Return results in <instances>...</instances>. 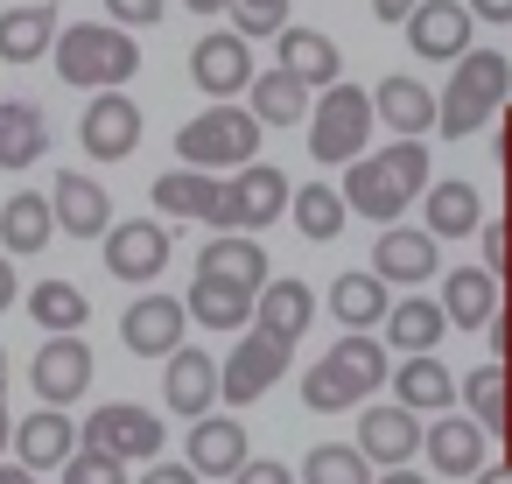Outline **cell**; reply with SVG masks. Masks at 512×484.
Here are the masks:
<instances>
[{"instance_id":"30","label":"cell","mask_w":512,"mask_h":484,"mask_svg":"<svg viewBox=\"0 0 512 484\" xmlns=\"http://www.w3.org/2000/svg\"><path fill=\"white\" fill-rule=\"evenodd\" d=\"M43 148H50V120H43V106L8 99V106H0V169H36Z\"/></svg>"},{"instance_id":"40","label":"cell","mask_w":512,"mask_h":484,"mask_svg":"<svg viewBox=\"0 0 512 484\" xmlns=\"http://www.w3.org/2000/svg\"><path fill=\"white\" fill-rule=\"evenodd\" d=\"M302 477H309V484H379V477H372V456H365L358 442H323V449H309Z\"/></svg>"},{"instance_id":"2","label":"cell","mask_w":512,"mask_h":484,"mask_svg":"<svg viewBox=\"0 0 512 484\" xmlns=\"http://www.w3.org/2000/svg\"><path fill=\"white\" fill-rule=\"evenodd\" d=\"M134 71H141V43L120 22H71L57 36V78L64 85H85L92 99L99 92H120Z\"/></svg>"},{"instance_id":"19","label":"cell","mask_w":512,"mask_h":484,"mask_svg":"<svg viewBox=\"0 0 512 484\" xmlns=\"http://www.w3.org/2000/svg\"><path fill=\"white\" fill-rule=\"evenodd\" d=\"M484 421H470V414H442L435 428H428V470H442V477H484L491 463H484Z\"/></svg>"},{"instance_id":"31","label":"cell","mask_w":512,"mask_h":484,"mask_svg":"<svg viewBox=\"0 0 512 484\" xmlns=\"http://www.w3.org/2000/svg\"><path fill=\"white\" fill-rule=\"evenodd\" d=\"M281 71H295L309 92H316V85H323V92L344 85V57H337V43H330L323 29H288V36H281Z\"/></svg>"},{"instance_id":"27","label":"cell","mask_w":512,"mask_h":484,"mask_svg":"<svg viewBox=\"0 0 512 484\" xmlns=\"http://www.w3.org/2000/svg\"><path fill=\"white\" fill-rule=\"evenodd\" d=\"M190 323H204V330H246V323H260V295L197 274L190 281Z\"/></svg>"},{"instance_id":"58","label":"cell","mask_w":512,"mask_h":484,"mask_svg":"<svg viewBox=\"0 0 512 484\" xmlns=\"http://www.w3.org/2000/svg\"><path fill=\"white\" fill-rule=\"evenodd\" d=\"M505 169H512V141H505Z\"/></svg>"},{"instance_id":"44","label":"cell","mask_w":512,"mask_h":484,"mask_svg":"<svg viewBox=\"0 0 512 484\" xmlns=\"http://www.w3.org/2000/svg\"><path fill=\"white\" fill-rule=\"evenodd\" d=\"M64 484H134V477H127L120 456H106V449H78V456L64 463Z\"/></svg>"},{"instance_id":"4","label":"cell","mask_w":512,"mask_h":484,"mask_svg":"<svg viewBox=\"0 0 512 484\" xmlns=\"http://www.w3.org/2000/svg\"><path fill=\"white\" fill-rule=\"evenodd\" d=\"M372 127H379L372 92H358V85H330V92L316 99V113H309V155H316L323 169H351V162H365Z\"/></svg>"},{"instance_id":"52","label":"cell","mask_w":512,"mask_h":484,"mask_svg":"<svg viewBox=\"0 0 512 484\" xmlns=\"http://www.w3.org/2000/svg\"><path fill=\"white\" fill-rule=\"evenodd\" d=\"M498 358H505V365H512V302H505V309H498Z\"/></svg>"},{"instance_id":"55","label":"cell","mask_w":512,"mask_h":484,"mask_svg":"<svg viewBox=\"0 0 512 484\" xmlns=\"http://www.w3.org/2000/svg\"><path fill=\"white\" fill-rule=\"evenodd\" d=\"M379 484H428V470H407V463H400V470H386Z\"/></svg>"},{"instance_id":"37","label":"cell","mask_w":512,"mask_h":484,"mask_svg":"<svg viewBox=\"0 0 512 484\" xmlns=\"http://www.w3.org/2000/svg\"><path fill=\"white\" fill-rule=\"evenodd\" d=\"M239 204H246V232H267L281 211H295V197H288V176H281V169H267V162L239 169Z\"/></svg>"},{"instance_id":"3","label":"cell","mask_w":512,"mask_h":484,"mask_svg":"<svg viewBox=\"0 0 512 484\" xmlns=\"http://www.w3.org/2000/svg\"><path fill=\"white\" fill-rule=\"evenodd\" d=\"M260 120H253V106H211V113H197L183 134H176V155H183V169H204V176H218V169H253L260 162Z\"/></svg>"},{"instance_id":"49","label":"cell","mask_w":512,"mask_h":484,"mask_svg":"<svg viewBox=\"0 0 512 484\" xmlns=\"http://www.w3.org/2000/svg\"><path fill=\"white\" fill-rule=\"evenodd\" d=\"M421 0H372V22H414Z\"/></svg>"},{"instance_id":"35","label":"cell","mask_w":512,"mask_h":484,"mask_svg":"<svg viewBox=\"0 0 512 484\" xmlns=\"http://www.w3.org/2000/svg\"><path fill=\"white\" fill-rule=\"evenodd\" d=\"M463 407H470V421H484V428L512 435V365H505V358L477 365V372L463 379Z\"/></svg>"},{"instance_id":"17","label":"cell","mask_w":512,"mask_h":484,"mask_svg":"<svg viewBox=\"0 0 512 484\" xmlns=\"http://www.w3.org/2000/svg\"><path fill=\"white\" fill-rule=\"evenodd\" d=\"M78 449H85V428H78L64 407H36V414L15 428V456H22L29 470H64Z\"/></svg>"},{"instance_id":"41","label":"cell","mask_w":512,"mask_h":484,"mask_svg":"<svg viewBox=\"0 0 512 484\" xmlns=\"http://www.w3.org/2000/svg\"><path fill=\"white\" fill-rule=\"evenodd\" d=\"M358 400H365V386H358L344 365L316 358V365L302 372V407H316V414H337V407H358Z\"/></svg>"},{"instance_id":"10","label":"cell","mask_w":512,"mask_h":484,"mask_svg":"<svg viewBox=\"0 0 512 484\" xmlns=\"http://www.w3.org/2000/svg\"><path fill=\"white\" fill-rule=\"evenodd\" d=\"M470 29H477L470 0H421V15L407 22V43L428 64H463L470 57Z\"/></svg>"},{"instance_id":"56","label":"cell","mask_w":512,"mask_h":484,"mask_svg":"<svg viewBox=\"0 0 512 484\" xmlns=\"http://www.w3.org/2000/svg\"><path fill=\"white\" fill-rule=\"evenodd\" d=\"M470 484H512V463H491L484 477H470Z\"/></svg>"},{"instance_id":"57","label":"cell","mask_w":512,"mask_h":484,"mask_svg":"<svg viewBox=\"0 0 512 484\" xmlns=\"http://www.w3.org/2000/svg\"><path fill=\"white\" fill-rule=\"evenodd\" d=\"M15 442V421H8V407H0V449H8Z\"/></svg>"},{"instance_id":"23","label":"cell","mask_w":512,"mask_h":484,"mask_svg":"<svg viewBox=\"0 0 512 484\" xmlns=\"http://www.w3.org/2000/svg\"><path fill=\"white\" fill-rule=\"evenodd\" d=\"M372 274H379V281H400V288L428 281V274H435V232H428V225H421V232L386 225V232L372 239Z\"/></svg>"},{"instance_id":"51","label":"cell","mask_w":512,"mask_h":484,"mask_svg":"<svg viewBox=\"0 0 512 484\" xmlns=\"http://www.w3.org/2000/svg\"><path fill=\"white\" fill-rule=\"evenodd\" d=\"M15 295H22V288H15V260H8V253H0V309H8Z\"/></svg>"},{"instance_id":"1","label":"cell","mask_w":512,"mask_h":484,"mask_svg":"<svg viewBox=\"0 0 512 484\" xmlns=\"http://www.w3.org/2000/svg\"><path fill=\"white\" fill-rule=\"evenodd\" d=\"M428 190H435V183H428V148H421V141H393V148H379V155H365V162L344 169L351 211L372 218L379 232H386L414 197H428Z\"/></svg>"},{"instance_id":"34","label":"cell","mask_w":512,"mask_h":484,"mask_svg":"<svg viewBox=\"0 0 512 484\" xmlns=\"http://www.w3.org/2000/svg\"><path fill=\"white\" fill-rule=\"evenodd\" d=\"M57 8H15V15H0V64H36L50 57L57 43Z\"/></svg>"},{"instance_id":"42","label":"cell","mask_w":512,"mask_h":484,"mask_svg":"<svg viewBox=\"0 0 512 484\" xmlns=\"http://www.w3.org/2000/svg\"><path fill=\"white\" fill-rule=\"evenodd\" d=\"M323 358H330V365H344L365 393H372V386H386V344H372L365 330H351V337H344V344H330Z\"/></svg>"},{"instance_id":"20","label":"cell","mask_w":512,"mask_h":484,"mask_svg":"<svg viewBox=\"0 0 512 484\" xmlns=\"http://www.w3.org/2000/svg\"><path fill=\"white\" fill-rule=\"evenodd\" d=\"M50 204H57V225H64L71 239H106V232H113L106 183H92V176H78V169H64V176L50 183Z\"/></svg>"},{"instance_id":"38","label":"cell","mask_w":512,"mask_h":484,"mask_svg":"<svg viewBox=\"0 0 512 484\" xmlns=\"http://www.w3.org/2000/svg\"><path fill=\"white\" fill-rule=\"evenodd\" d=\"M344 218H351L344 183H302V190H295V225H302V239H337Z\"/></svg>"},{"instance_id":"33","label":"cell","mask_w":512,"mask_h":484,"mask_svg":"<svg viewBox=\"0 0 512 484\" xmlns=\"http://www.w3.org/2000/svg\"><path fill=\"white\" fill-rule=\"evenodd\" d=\"M330 316L337 323H351V330H372V323H386L393 316V302H386V281L365 267V274H337L330 281Z\"/></svg>"},{"instance_id":"12","label":"cell","mask_w":512,"mask_h":484,"mask_svg":"<svg viewBox=\"0 0 512 484\" xmlns=\"http://www.w3.org/2000/svg\"><path fill=\"white\" fill-rule=\"evenodd\" d=\"M78 141H85L92 162H127L141 148V106L127 92H99L85 106V120H78Z\"/></svg>"},{"instance_id":"48","label":"cell","mask_w":512,"mask_h":484,"mask_svg":"<svg viewBox=\"0 0 512 484\" xmlns=\"http://www.w3.org/2000/svg\"><path fill=\"white\" fill-rule=\"evenodd\" d=\"M134 484H197V463H148Z\"/></svg>"},{"instance_id":"36","label":"cell","mask_w":512,"mask_h":484,"mask_svg":"<svg viewBox=\"0 0 512 484\" xmlns=\"http://www.w3.org/2000/svg\"><path fill=\"white\" fill-rule=\"evenodd\" d=\"M316 323V295H309V281H295V274H281L267 295H260V330H274V337H302Z\"/></svg>"},{"instance_id":"11","label":"cell","mask_w":512,"mask_h":484,"mask_svg":"<svg viewBox=\"0 0 512 484\" xmlns=\"http://www.w3.org/2000/svg\"><path fill=\"white\" fill-rule=\"evenodd\" d=\"M190 78H197V92H211L218 106L232 99V92H253V57H246V36L239 29H211L197 50H190Z\"/></svg>"},{"instance_id":"26","label":"cell","mask_w":512,"mask_h":484,"mask_svg":"<svg viewBox=\"0 0 512 484\" xmlns=\"http://www.w3.org/2000/svg\"><path fill=\"white\" fill-rule=\"evenodd\" d=\"M197 274H211V281H232V288H253V295H267V253H260L253 239H239V232H218V239H204V253H197Z\"/></svg>"},{"instance_id":"24","label":"cell","mask_w":512,"mask_h":484,"mask_svg":"<svg viewBox=\"0 0 512 484\" xmlns=\"http://www.w3.org/2000/svg\"><path fill=\"white\" fill-rule=\"evenodd\" d=\"M393 400L442 421V407L463 400V379H449V365H442L435 351H428V358H400V365H393Z\"/></svg>"},{"instance_id":"45","label":"cell","mask_w":512,"mask_h":484,"mask_svg":"<svg viewBox=\"0 0 512 484\" xmlns=\"http://www.w3.org/2000/svg\"><path fill=\"white\" fill-rule=\"evenodd\" d=\"M477 246H484V267H491L498 281H512V218H491Z\"/></svg>"},{"instance_id":"13","label":"cell","mask_w":512,"mask_h":484,"mask_svg":"<svg viewBox=\"0 0 512 484\" xmlns=\"http://www.w3.org/2000/svg\"><path fill=\"white\" fill-rule=\"evenodd\" d=\"M218 400H225V365H218L211 351H190V344H183V351L162 365V407H176V414L204 421Z\"/></svg>"},{"instance_id":"9","label":"cell","mask_w":512,"mask_h":484,"mask_svg":"<svg viewBox=\"0 0 512 484\" xmlns=\"http://www.w3.org/2000/svg\"><path fill=\"white\" fill-rule=\"evenodd\" d=\"M183 330H190V302H176V295H134L120 316V344L134 358H176Z\"/></svg>"},{"instance_id":"32","label":"cell","mask_w":512,"mask_h":484,"mask_svg":"<svg viewBox=\"0 0 512 484\" xmlns=\"http://www.w3.org/2000/svg\"><path fill=\"white\" fill-rule=\"evenodd\" d=\"M309 113H316V106H309V85H302L295 71L274 64V71L253 78V120H260V127H302Z\"/></svg>"},{"instance_id":"7","label":"cell","mask_w":512,"mask_h":484,"mask_svg":"<svg viewBox=\"0 0 512 484\" xmlns=\"http://www.w3.org/2000/svg\"><path fill=\"white\" fill-rule=\"evenodd\" d=\"M288 337H274V330H246L232 351H225V407H253L260 393H274L281 386V372H288Z\"/></svg>"},{"instance_id":"16","label":"cell","mask_w":512,"mask_h":484,"mask_svg":"<svg viewBox=\"0 0 512 484\" xmlns=\"http://www.w3.org/2000/svg\"><path fill=\"white\" fill-rule=\"evenodd\" d=\"M358 449L372 456V463H386V470H400L407 456H421L428 449V428H421V414L414 407H365L358 414Z\"/></svg>"},{"instance_id":"39","label":"cell","mask_w":512,"mask_h":484,"mask_svg":"<svg viewBox=\"0 0 512 484\" xmlns=\"http://www.w3.org/2000/svg\"><path fill=\"white\" fill-rule=\"evenodd\" d=\"M29 316H36L50 337H78L85 316H92V302H85L71 281H36V288H29Z\"/></svg>"},{"instance_id":"28","label":"cell","mask_w":512,"mask_h":484,"mask_svg":"<svg viewBox=\"0 0 512 484\" xmlns=\"http://www.w3.org/2000/svg\"><path fill=\"white\" fill-rule=\"evenodd\" d=\"M442 330H449V309H442V302H428V295H400V302H393V316H386V344H393V351H407V358L442 351Z\"/></svg>"},{"instance_id":"29","label":"cell","mask_w":512,"mask_h":484,"mask_svg":"<svg viewBox=\"0 0 512 484\" xmlns=\"http://www.w3.org/2000/svg\"><path fill=\"white\" fill-rule=\"evenodd\" d=\"M50 232H64V225H57V204L43 190H15L8 204H0V246L8 253H43Z\"/></svg>"},{"instance_id":"50","label":"cell","mask_w":512,"mask_h":484,"mask_svg":"<svg viewBox=\"0 0 512 484\" xmlns=\"http://www.w3.org/2000/svg\"><path fill=\"white\" fill-rule=\"evenodd\" d=\"M477 22H512V0H470Z\"/></svg>"},{"instance_id":"43","label":"cell","mask_w":512,"mask_h":484,"mask_svg":"<svg viewBox=\"0 0 512 484\" xmlns=\"http://www.w3.org/2000/svg\"><path fill=\"white\" fill-rule=\"evenodd\" d=\"M232 22H239V36L253 43V36H288L295 22H288V0H239V8H232Z\"/></svg>"},{"instance_id":"22","label":"cell","mask_w":512,"mask_h":484,"mask_svg":"<svg viewBox=\"0 0 512 484\" xmlns=\"http://www.w3.org/2000/svg\"><path fill=\"white\" fill-rule=\"evenodd\" d=\"M190 463H197V477H239L253 463V442L232 414H204V421H190Z\"/></svg>"},{"instance_id":"47","label":"cell","mask_w":512,"mask_h":484,"mask_svg":"<svg viewBox=\"0 0 512 484\" xmlns=\"http://www.w3.org/2000/svg\"><path fill=\"white\" fill-rule=\"evenodd\" d=\"M239 484H295V470H288V463H274V456H267V463L253 456V463L239 470Z\"/></svg>"},{"instance_id":"54","label":"cell","mask_w":512,"mask_h":484,"mask_svg":"<svg viewBox=\"0 0 512 484\" xmlns=\"http://www.w3.org/2000/svg\"><path fill=\"white\" fill-rule=\"evenodd\" d=\"M239 0H190V15H232Z\"/></svg>"},{"instance_id":"53","label":"cell","mask_w":512,"mask_h":484,"mask_svg":"<svg viewBox=\"0 0 512 484\" xmlns=\"http://www.w3.org/2000/svg\"><path fill=\"white\" fill-rule=\"evenodd\" d=\"M0 484H36V470L29 463H0Z\"/></svg>"},{"instance_id":"6","label":"cell","mask_w":512,"mask_h":484,"mask_svg":"<svg viewBox=\"0 0 512 484\" xmlns=\"http://www.w3.org/2000/svg\"><path fill=\"white\" fill-rule=\"evenodd\" d=\"M155 211L162 218H197L211 232H246V204H239V176H204V169H176V176H155Z\"/></svg>"},{"instance_id":"18","label":"cell","mask_w":512,"mask_h":484,"mask_svg":"<svg viewBox=\"0 0 512 484\" xmlns=\"http://www.w3.org/2000/svg\"><path fill=\"white\" fill-rule=\"evenodd\" d=\"M372 106H379V127H393L400 141H421V134L442 127V99H435L421 78H379Z\"/></svg>"},{"instance_id":"21","label":"cell","mask_w":512,"mask_h":484,"mask_svg":"<svg viewBox=\"0 0 512 484\" xmlns=\"http://www.w3.org/2000/svg\"><path fill=\"white\" fill-rule=\"evenodd\" d=\"M505 302H512V295H498V274H491V267H449V274H442V309H449L456 330L498 323Z\"/></svg>"},{"instance_id":"46","label":"cell","mask_w":512,"mask_h":484,"mask_svg":"<svg viewBox=\"0 0 512 484\" xmlns=\"http://www.w3.org/2000/svg\"><path fill=\"white\" fill-rule=\"evenodd\" d=\"M162 8H169V0H106V15L120 29H148V22H162Z\"/></svg>"},{"instance_id":"8","label":"cell","mask_w":512,"mask_h":484,"mask_svg":"<svg viewBox=\"0 0 512 484\" xmlns=\"http://www.w3.org/2000/svg\"><path fill=\"white\" fill-rule=\"evenodd\" d=\"M85 449H106L120 463H155L162 456V414L134 407V400H113V407H92L85 414Z\"/></svg>"},{"instance_id":"5","label":"cell","mask_w":512,"mask_h":484,"mask_svg":"<svg viewBox=\"0 0 512 484\" xmlns=\"http://www.w3.org/2000/svg\"><path fill=\"white\" fill-rule=\"evenodd\" d=\"M505 85H512V64L498 57V50H470L456 71H449V85H442V141H463V134H477L498 106H505Z\"/></svg>"},{"instance_id":"14","label":"cell","mask_w":512,"mask_h":484,"mask_svg":"<svg viewBox=\"0 0 512 484\" xmlns=\"http://www.w3.org/2000/svg\"><path fill=\"white\" fill-rule=\"evenodd\" d=\"M29 386H36L43 407H71L92 386V344L85 337H50L36 351V365H29Z\"/></svg>"},{"instance_id":"25","label":"cell","mask_w":512,"mask_h":484,"mask_svg":"<svg viewBox=\"0 0 512 484\" xmlns=\"http://www.w3.org/2000/svg\"><path fill=\"white\" fill-rule=\"evenodd\" d=\"M421 211H428V232H435V239H470V232H484V197H477V183H463V176H442V183L421 197Z\"/></svg>"},{"instance_id":"15","label":"cell","mask_w":512,"mask_h":484,"mask_svg":"<svg viewBox=\"0 0 512 484\" xmlns=\"http://www.w3.org/2000/svg\"><path fill=\"white\" fill-rule=\"evenodd\" d=\"M169 267V232L155 225V218H127V225H113L106 232V274L113 281H155Z\"/></svg>"}]
</instances>
